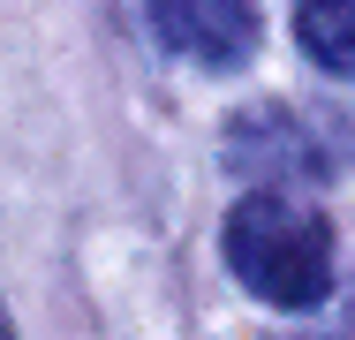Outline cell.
<instances>
[{"label":"cell","instance_id":"cell-1","mask_svg":"<svg viewBox=\"0 0 355 340\" xmlns=\"http://www.w3.org/2000/svg\"><path fill=\"white\" fill-rule=\"evenodd\" d=\"M227 265L257 303L310 310L333 287V227L287 189H257L227 212Z\"/></svg>","mask_w":355,"mask_h":340},{"label":"cell","instance_id":"cell-2","mask_svg":"<svg viewBox=\"0 0 355 340\" xmlns=\"http://www.w3.org/2000/svg\"><path fill=\"white\" fill-rule=\"evenodd\" d=\"M151 31L205 68H242L257 53V0H144Z\"/></svg>","mask_w":355,"mask_h":340},{"label":"cell","instance_id":"cell-3","mask_svg":"<svg viewBox=\"0 0 355 340\" xmlns=\"http://www.w3.org/2000/svg\"><path fill=\"white\" fill-rule=\"evenodd\" d=\"M295 38L302 53L333 76H355V0H302L295 8Z\"/></svg>","mask_w":355,"mask_h":340},{"label":"cell","instance_id":"cell-4","mask_svg":"<svg viewBox=\"0 0 355 340\" xmlns=\"http://www.w3.org/2000/svg\"><path fill=\"white\" fill-rule=\"evenodd\" d=\"M0 340H15V333H8V310H0Z\"/></svg>","mask_w":355,"mask_h":340}]
</instances>
